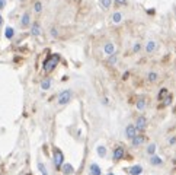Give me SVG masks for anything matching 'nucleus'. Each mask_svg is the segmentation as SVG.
Segmentation results:
<instances>
[{
    "label": "nucleus",
    "mask_w": 176,
    "mask_h": 175,
    "mask_svg": "<svg viewBox=\"0 0 176 175\" xmlns=\"http://www.w3.org/2000/svg\"><path fill=\"white\" fill-rule=\"evenodd\" d=\"M58 61H60L58 54H51V55H48V59L44 61V70H45V72H52L54 69L57 67Z\"/></svg>",
    "instance_id": "f257e3e1"
},
{
    "label": "nucleus",
    "mask_w": 176,
    "mask_h": 175,
    "mask_svg": "<svg viewBox=\"0 0 176 175\" xmlns=\"http://www.w3.org/2000/svg\"><path fill=\"white\" fill-rule=\"evenodd\" d=\"M52 161H54V165L55 168L60 169L63 166V162H64V155L60 149H54V155H52Z\"/></svg>",
    "instance_id": "f03ea898"
},
{
    "label": "nucleus",
    "mask_w": 176,
    "mask_h": 175,
    "mask_svg": "<svg viewBox=\"0 0 176 175\" xmlns=\"http://www.w3.org/2000/svg\"><path fill=\"white\" fill-rule=\"evenodd\" d=\"M72 98H73V92L70 89H65V91H63L58 95V104L60 105H67L69 102L72 101Z\"/></svg>",
    "instance_id": "7ed1b4c3"
},
{
    "label": "nucleus",
    "mask_w": 176,
    "mask_h": 175,
    "mask_svg": "<svg viewBox=\"0 0 176 175\" xmlns=\"http://www.w3.org/2000/svg\"><path fill=\"white\" fill-rule=\"evenodd\" d=\"M125 136H127V139H130V140H132V139L137 136V128H136L134 124L127 126V128H125Z\"/></svg>",
    "instance_id": "20e7f679"
},
{
    "label": "nucleus",
    "mask_w": 176,
    "mask_h": 175,
    "mask_svg": "<svg viewBox=\"0 0 176 175\" xmlns=\"http://www.w3.org/2000/svg\"><path fill=\"white\" fill-rule=\"evenodd\" d=\"M124 153H125V149L122 146H118V148L114 149V161L118 162L121 161L122 158H124Z\"/></svg>",
    "instance_id": "39448f33"
},
{
    "label": "nucleus",
    "mask_w": 176,
    "mask_h": 175,
    "mask_svg": "<svg viewBox=\"0 0 176 175\" xmlns=\"http://www.w3.org/2000/svg\"><path fill=\"white\" fill-rule=\"evenodd\" d=\"M146 124H147V120H146L144 115H141V117H138L137 118V123H136L134 126H136V128H137V131H144Z\"/></svg>",
    "instance_id": "423d86ee"
},
{
    "label": "nucleus",
    "mask_w": 176,
    "mask_h": 175,
    "mask_svg": "<svg viewBox=\"0 0 176 175\" xmlns=\"http://www.w3.org/2000/svg\"><path fill=\"white\" fill-rule=\"evenodd\" d=\"M157 50V42L156 41H149L147 42V45H146V51L149 54H151V53H154Z\"/></svg>",
    "instance_id": "0eeeda50"
},
{
    "label": "nucleus",
    "mask_w": 176,
    "mask_h": 175,
    "mask_svg": "<svg viewBox=\"0 0 176 175\" xmlns=\"http://www.w3.org/2000/svg\"><path fill=\"white\" fill-rule=\"evenodd\" d=\"M104 51L108 54V55H112V54H115V45H114L112 42H106L104 47Z\"/></svg>",
    "instance_id": "6e6552de"
},
{
    "label": "nucleus",
    "mask_w": 176,
    "mask_h": 175,
    "mask_svg": "<svg viewBox=\"0 0 176 175\" xmlns=\"http://www.w3.org/2000/svg\"><path fill=\"white\" fill-rule=\"evenodd\" d=\"M61 171L64 172V175H72L74 172V168H73L70 163H63V166H61Z\"/></svg>",
    "instance_id": "1a4fd4ad"
},
{
    "label": "nucleus",
    "mask_w": 176,
    "mask_h": 175,
    "mask_svg": "<svg viewBox=\"0 0 176 175\" xmlns=\"http://www.w3.org/2000/svg\"><path fill=\"white\" fill-rule=\"evenodd\" d=\"M141 172H143L141 165H134V166H131V168H130V174L131 175H140Z\"/></svg>",
    "instance_id": "9d476101"
},
{
    "label": "nucleus",
    "mask_w": 176,
    "mask_h": 175,
    "mask_svg": "<svg viewBox=\"0 0 176 175\" xmlns=\"http://www.w3.org/2000/svg\"><path fill=\"white\" fill-rule=\"evenodd\" d=\"M90 174L92 175H100V166H99L98 163H92L90 165Z\"/></svg>",
    "instance_id": "9b49d317"
},
{
    "label": "nucleus",
    "mask_w": 176,
    "mask_h": 175,
    "mask_svg": "<svg viewBox=\"0 0 176 175\" xmlns=\"http://www.w3.org/2000/svg\"><path fill=\"white\" fill-rule=\"evenodd\" d=\"M144 139H146L144 136H136V137L131 140V143H132V146H140V145L144 141Z\"/></svg>",
    "instance_id": "f8f14e48"
},
{
    "label": "nucleus",
    "mask_w": 176,
    "mask_h": 175,
    "mask_svg": "<svg viewBox=\"0 0 176 175\" xmlns=\"http://www.w3.org/2000/svg\"><path fill=\"white\" fill-rule=\"evenodd\" d=\"M99 5H100V7H102L104 10H108L112 5V0H99Z\"/></svg>",
    "instance_id": "ddd939ff"
},
{
    "label": "nucleus",
    "mask_w": 176,
    "mask_h": 175,
    "mask_svg": "<svg viewBox=\"0 0 176 175\" xmlns=\"http://www.w3.org/2000/svg\"><path fill=\"white\" fill-rule=\"evenodd\" d=\"M122 20V13L121 12H115V13L112 15V22L114 23H119Z\"/></svg>",
    "instance_id": "4468645a"
},
{
    "label": "nucleus",
    "mask_w": 176,
    "mask_h": 175,
    "mask_svg": "<svg viewBox=\"0 0 176 175\" xmlns=\"http://www.w3.org/2000/svg\"><path fill=\"white\" fill-rule=\"evenodd\" d=\"M150 163H151V165H157V166H159V165H162V163H163V161H162L159 156L153 155V156L150 158Z\"/></svg>",
    "instance_id": "2eb2a0df"
},
{
    "label": "nucleus",
    "mask_w": 176,
    "mask_h": 175,
    "mask_svg": "<svg viewBox=\"0 0 176 175\" xmlns=\"http://www.w3.org/2000/svg\"><path fill=\"white\" fill-rule=\"evenodd\" d=\"M51 79H44V80H42V83H41V88H42V89H44V91H47V89H50V88H51Z\"/></svg>",
    "instance_id": "dca6fc26"
},
{
    "label": "nucleus",
    "mask_w": 176,
    "mask_h": 175,
    "mask_svg": "<svg viewBox=\"0 0 176 175\" xmlns=\"http://www.w3.org/2000/svg\"><path fill=\"white\" fill-rule=\"evenodd\" d=\"M136 105H137V109H140V111H143L144 108H146V105H147V104H146V99H143V98H140V99L137 101V104H136Z\"/></svg>",
    "instance_id": "f3484780"
},
{
    "label": "nucleus",
    "mask_w": 176,
    "mask_h": 175,
    "mask_svg": "<svg viewBox=\"0 0 176 175\" xmlns=\"http://www.w3.org/2000/svg\"><path fill=\"white\" fill-rule=\"evenodd\" d=\"M29 20H31V18H29V13H23V16H22V20H20V23H22L23 27H26V25H29Z\"/></svg>",
    "instance_id": "a211bd4d"
},
{
    "label": "nucleus",
    "mask_w": 176,
    "mask_h": 175,
    "mask_svg": "<svg viewBox=\"0 0 176 175\" xmlns=\"http://www.w3.org/2000/svg\"><path fill=\"white\" fill-rule=\"evenodd\" d=\"M167 95H169L167 89H166V88H163V89H160V92H159V96H157V98H159V101H162V99H163V98H166Z\"/></svg>",
    "instance_id": "6ab92c4d"
},
{
    "label": "nucleus",
    "mask_w": 176,
    "mask_h": 175,
    "mask_svg": "<svg viewBox=\"0 0 176 175\" xmlns=\"http://www.w3.org/2000/svg\"><path fill=\"white\" fill-rule=\"evenodd\" d=\"M96 152H98V155L100 156V158H104V156L106 155V148H105V146H98Z\"/></svg>",
    "instance_id": "aec40b11"
},
{
    "label": "nucleus",
    "mask_w": 176,
    "mask_h": 175,
    "mask_svg": "<svg viewBox=\"0 0 176 175\" xmlns=\"http://www.w3.org/2000/svg\"><path fill=\"white\" fill-rule=\"evenodd\" d=\"M38 169H39V172H41L42 175H48V171H47L45 165H44L42 162H39V163H38Z\"/></svg>",
    "instance_id": "412c9836"
},
{
    "label": "nucleus",
    "mask_w": 176,
    "mask_h": 175,
    "mask_svg": "<svg viewBox=\"0 0 176 175\" xmlns=\"http://www.w3.org/2000/svg\"><path fill=\"white\" fill-rule=\"evenodd\" d=\"M147 153H150L151 156L156 153V143H151V145H149V148H147Z\"/></svg>",
    "instance_id": "4be33fe9"
},
{
    "label": "nucleus",
    "mask_w": 176,
    "mask_h": 175,
    "mask_svg": "<svg viewBox=\"0 0 176 175\" xmlns=\"http://www.w3.org/2000/svg\"><path fill=\"white\" fill-rule=\"evenodd\" d=\"M13 34H15V31H13V28H10V27H7L6 28V31H5V35H6V38H12L13 37Z\"/></svg>",
    "instance_id": "5701e85b"
},
{
    "label": "nucleus",
    "mask_w": 176,
    "mask_h": 175,
    "mask_svg": "<svg viewBox=\"0 0 176 175\" xmlns=\"http://www.w3.org/2000/svg\"><path fill=\"white\" fill-rule=\"evenodd\" d=\"M32 34L33 35H39V34H41V28H39L38 23H33V25H32Z\"/></svg>",
    "instance_id": "b1692460"
},
{
    "label": "nucleus",
    "mask_w": 176,
    "mask_h": 175,
    "mask_svg": "<svg viewBox=\"0 0 176 175\" xmlns=\"http://www.w3.org/2000/svg\"><path fill=\"white\" fill-rule=\"evenodd\" d=\"M147 77H149V80H150V82H156L157 80V73H156V72H150Z\"/></svg>",
    "instance_id": "393cba45"
},
{
    "label": "nucleus",
    "mask_w": 176,
    "mask_h": 175,
    "mask_svg": "<svg viewBox=\"0 0 176 175\" xmlns=\"http://www.w3.org/2000/svg\"><path fill=\"white\" fill-rule=\"evenodd\" d=\"M41 10H42V3H41V2H37V3H35V12L39 13Z\"/></svg>",
    "instance_id": "a878e982"
},
{
    "label": "nucleus",
    "mask_w": 176,
    "mask_h": 175,
    "mask_svg": "<svg viewBox=\"0 0 176 175\" xmlns=\"http://www.w3.org/2000/svg\"><path fill=\"white\" fill-rule=\"evenodd\" d=\"M108 63H109V64H115V63H117V55H115V54H112L111 57L108 59Z\"/></svg>",
    "instance_id": "bb28decb"
},
{
    "label": "nucleus",
    "mask_w": 176,
    "mask_h": 175,
    "mask_svg": "<svg viewBox=\"0 0 176 175\" xmlns=\"http://www.w3.org/2000/svg\"><path fill=\"white\" fill-rule=\"evenodd\" d=\"M170 104H172V96L167 95V96H166V99H164V105H170Z\"/></svg>",
    "instance_id": "cd10ccee"
},
{
    "label": "nucleus",
    "mask_w": 176,
    "mask_h": 175,
    "mask_svg": "<svg viewBox=\"0 0 176 175\" xmlns=\"http://www.w3.org/2000/svg\"><path fill=\"white\" fill-rule=\"evenodd\" d=\"M132 51H134V53L140 51V44H136V45H134V48H132Z\"/></svg>",
    "instance_id": "c85d7f7f"
},
{
    "label": "nucleus",
    "mask_w": 176,
    "mask_h": 175,
    "mask_svg": "<svg viewBox=\"0 0 176 175\" xmlns=\"http://www.w3.org/2000/svg\"><path fill=\"white\" fill-rule=\"evenodd\" d=\"M118 5H127V0H115Z\"/></svg>",
    "instance_id": "c756f323"
},
{
    "label": "nucleus",
    "mask_w": 176,
    "mask_h": 175,
    "mask_svg": "<svg viewBox=\"0 0 176 175\" xmlns=\"http://www.w3.org/2000/svg\"><path fill=\"white\" fill-rule=\"evenodd\" d=\"M5 5H6V2H5V0H0V9H3Z\"/></svg>",
    "instance_id": "7c9ffc66"
},
{
    "label": "nucleus",
    "mask_w": 176,
    "mask_h": 175,
    "mask_svg": "<svg viewBox=\"0 0 176 175\" xmlns=\"http://www.w3.org/2000/svg\"><path fill=\"white\" fill-rule=\"evenodd\" d=\"M169 143H170V145H175V143H176V137H172V139L169 140Z\"/></svg>",
    "instance_id": "2f4dec72"
},
{
    "label": "nucleus",
    "mask_w": 176,
    "mask_h": 175,
    "mask_svg": "<svg viewBox=\"0 0 176 175\" xmlns=\"http://www.w3.org/2000/svg\"><path fill=\"white\" fill-rule=\"evenodd\" d=\"M51 35H52V37H55V35H57V29H54V28H52V29H51Z\"/></svg>",
    "instance_id": "473e14b6"
},
{
    "label": "nucleus",
    "mask_w": 176,
    "mask_h": 175,
    "mask_svg": "<svg viewBox=\"0 0 176 175\" xmlns=\"http://www.w3.org/2000/svg\"><path fill=\"white\" fill-rule=\"evenodd\" d=\"M2 22H3V19H2V16H0V25H2Z\"/></svg>",
    "instance_id": "72a5a7b5"
},
{
    "label": "nucleus",
    "mask_w": 176,
    "mask_h": 175,
    "mask_svg": "<svg viewBox=\"0 0 176 175\" xmlns=\"http://www.w3.org/2000/svg\"><path fill=\"white\" fill-rule=\"evenodd\" d=\"M108 175H114V174H112V172H109V174H108Z\"/></svg>",
    "instance_id": "f704fd0d"
},
{
    "label": "nucleus",
    "mask_w": 176,
    "mask_h": 175,
    "mask_svg": "<svg viewBox=\"0 0 176 175\" xmlns=\"http://www.w3.org/2000/svg\"><path fill=\"white\" fill-rule=\"evenodd\" d=\"M175 162H176V158H175Z\"/></svg>",
    "instance_id": "c9c22d12"
}]
</instances>
